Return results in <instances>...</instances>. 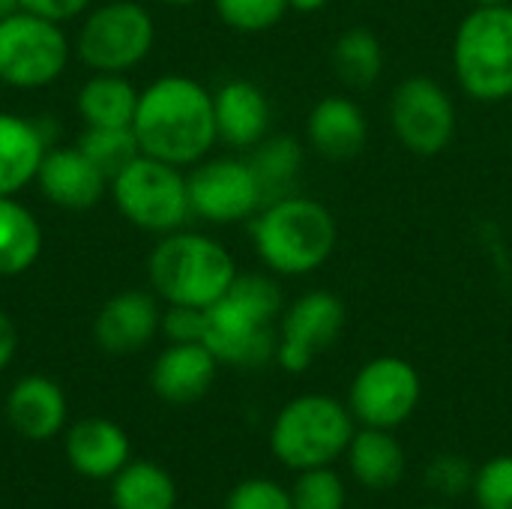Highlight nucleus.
Returning <instances> with one entry per match:
<instances>
[{"label": "nucleus", "mask_w": 512, "mask_h": 509, "mask_svg": "<svg viewBox=\"0 0 512 509\" xmlns=\"http://www.w3.org/2000/svg\"><path fill=\"white\" fill-rule=\"evenodd\" d=\"M6 420L12 432L27 441H51L66 432L69 402L57 381L45 375H24L6 393Z\"/></svg>", "instance_id": "nucleus-18"}, {"label": "nucleus", "mask_w": 512, "mask_h": 509, "mask_svg": "<svg viewBox=\"0 0 512 509\" xmlns=\"http://www.w3.org/2000/svg\"><path fill=\"white\" fill-rule=\"evenodd\" d=\"M12 9H18L15 0H0V15H6V12H12Z\"/></svg>", "instance_id": "nucleus-40"}, {"label": "nucleus", "mask_w": 512, "mask_h": 509, "mask_svg": "<svg viewBox=\"0 0 512 509\" xmlns=\"http://www.w3.org/2000/svg\"><path fill=\"white\" fill-rule=\"evenodd\" d=\"M33 186L45 195L48 204L60 210H90L108 195L111 180L75 144L48 147Z\"/></svg>", "instance_id": "nucleus-15"}, {"label": "nucleus", "mask_w": 512, "mask_h": 509, "mask_svg": "<svg viewBox=\"0 0 512 509\" xmlns=\"http://www.w3.org/2000/svg\"><path fill=\"white\" fill-rule=\"evenodd\" d=\"M471 483H474V468L465 459H459V456H438L426 468V486L435 495L459 498L465 489H471Z\"/></svg>", "instance_id": "nucleus-33"}, {"label": "nucleus", "mask_w": 512, "mask_h": 509, "mask_svg": "<svg viewBox=\"0 0 512 509\" xmlns=\"http://www.w3.org/2000/svg\"><path fill=\"white\" fill-rule=\"evenodd\" d=\"M138 87L117 72H93L75 96L84 126H132L138 111Z\"/></svg>", "instance_id": "nucleus-24"}, {"label": "nucleus", "mask_w": 512, "mask_h": 509, "mask_svg": "<svg viewBox=\"0 0 512 509\" xmlns=\"http://www.w3.org/2000/svg\"><path fill=\"white\" fill-rule=\"evenodd\" d=\"M474 6H504V3H512V0H471Z\"/></svg>", "instance_id": "nucleus-39"}, {"label": "nucleus", "mask_w": 512, "mask_h": 509, "mask_svg": "<svg viewBox=\"0 0 512 509\" xmlns=\"http://www.w3.org/2000/svg\"><path fill=\"white\" fill-rule=\"evenodd\" d=\"M249 231L258 261L276 276H309L321 270L339 240L330 207L300 192L267 201L252 216Z\"/></svg>", "instance_id": "nucleus-3"}, {"label": "nucleus", "mask_w": 512, "mask_h": 509, "mask_svg": "<svg viewBox=\"0 0 512 509\" xmlns=\"http://www.w3.org/2000/svg\"><path fill=\"white\" fill-rule=\"evenodd\" d=\"M45 246V231L36 213L18 195H0V279L27 273Z\"/></svg>", "instance_id": "nucleus-23"}, {"label": "nucleus", "mask_w": 512, "mask_h": 509, "mask_svg": "<svg viewBox=\"0 0 512 509\" xmlns=\"http://www.w3.org/2000/svg\"><path fill=\"white\" fill-rule=\"evenodd\" d=\"M354 432L357 420L345 402L324 393H303L276 414L270 450L291 471L324 468L345 456Z\"/></svg>", "instance_id": "nucleus-5"}, {"label": "nucleus", "mask_w": 512, "mask_h": 509, "mask_svg": "<svg viewBox=\"0 0 512 509\" xmlns=\"http://www.w3.org/2000/svg\"><path fill=\"white\" fill-rule=\"evenodd\" d=\"M351 477L372 492H384L402 483L405 477V450L390 429L360 426L345 450Z\"/></svg>", "instance_id": "nucleus-22"}, {"label": "nucleus", "mask_w": 512, "mask_h": 509, "mask_svg": "<svg viewBox=\"0 0 512 509\" xmlns=\"http://www.w3.org/2000/svg\"><path fill=\"white\" fill-rule=\"evenodd\" d=\"M162 333L168 342H204V309L165 306Z\"/></svg>", "instance_id": "nucleus-34"}, {"label": "nucleus", "mask_w": 512, "mask_h": 509, "mask_svg": "<svg viewBox=\"0 0 512 509\" xmlns=\"http://www.w3.org/2000/svg\"><path fill=\"white\" fill-rule=\"evenodd\" d=\"M159 3H165V6H195L201 0H159Z\"/></svg>", "instance_id": "nucleus-38"}, {"label": "nucleus", "mask_w": 512, "mask_h": 509, "mask_svg": "<svg viewBox=\"0 0 512 509\" xmlns=\"http://www.w3.org/2000/svg\"><path fill=\"white\" fill-rule=\"evenodd\" d=\"M15 3H18V9L33 12V15H42V18L57 21L63 27L69 21L81 18L93 6V0H15Z\"/></svg>", "instance_id": "nucleus-35"}, {"label": "nucleus", "mask_w": 512, "mask_h": 509, "mask_svg": "<svg viewBox=\"0 0 512 509\" xmlns=\"http://www.w3.org/2000/svg\"><path fill=\"white\" fill-rule=\"evenodd\" d=\"M48 147L51 138L39 120L0 111V195H21L33 186Z\"/></svg>", "instance_id": "nucleus-21"}, {"label": "nucleus", "mask_w": 512, "mask_h": 509, "mask_svg": "<svg viewBox=\"0 0 512 509\" xmlns=\"http://www.w3.org/2000/svg\"><path fill=\"white\" fill-rule=\"evenodd\" d=\"M282 309V291L270 276L240 273L234 285L204 309V345L225 366H267L276 360Z\"/></svg>", "instance_id": "nucleus-2"}, {"label": "nucleus", "mask_w": 512, "mask_h": 509, "mask_svg": "<svg viewBox=\"0 0 512 509\" xmlns=\"http://www.w3.org/2000/svg\"><path fill=\"white\" fill-rule=\"evenodd\" d=\"M114 509H177V483L156 462H129L111 480Z\"/></svg>", "instance_id": "nucleus-25"}, {"label": "nucleus", "mask_w": 512, "mask_h": 509, "mask_svg": "<svg viewBox=\"0 0 512 509\" xmlns=\"http://www.w3.org/2000/svg\"><path fill=\"white\" fill-rule=\"evenodd\" d=\"M162 300L153 291L129 288L102 303L93 318V339L105 354L129 357L162 333Z\"/></svg>", "instance_id": "nucleus-14"}, {"label": "nucleus", "mask_w": 512, "mask_h": 509, "mask_svg": "<svg viewBox=\"0 0 512 509\" xmlns=\"http://www.w3.org/2000/svg\"><path fill=\"white\" fill-rule=\"evenodd\" d=\"M240 276L234 255L201 231L162 234L147 258L150 291L165 306L210 309Z\"/></svg>", "instance_id": "nucleus-4"}, {"label": "nucleus", "mask_w": 512, "mask_h": 509, "mask_svg": "<svg viewBox=\"0 0 512 509\" xmlns=\"http://www.w3.org/2000/svg\"><path fill=\"white\" fill-rule=\"evenodd\" d=\"M510 156H512V141H510Z\"/></svg>", "instance_id": "nucleus-42"}, {"label": "nucleus", "mask_w": 512, "mask_h": 509, "mask_svg": "<svg viewBox=\"0 0 512 509\" xmlns=\"http://www.w3.org/2000/svg\"><path fill=\"white\" fill-rule=\"evenodd\" d=\"M219 366L204 342H168L153 360L150 387L168 405H192L210 393Z\"/></svg>", "instance_id": "nucleus-16"}, {"label": "nucleus", "mask_w": 512, "mask_h": 509, "mask_svg": "<svg viewBox=\"0 0 512 509\" xmlns=\"http://www.w3.org/2000/svg\"><path fill=\"white\" fill-rule=\"evenodd\" d=\"M219 21L237 33H264L288 12L285 0H213Z\"/></svg>", "instance_id": "nucleus-30"}, {"label": "nucleus", "mask_w": 512, "mask_h": 509, "mask_svg": "<svg viewBox=\"0 0 512 509\" xmlns=\"http://www.w3.org/2000/svg\"><path fill=\"white\" fill-rule=\"evenodd\" d=\"M291 501L294 509H345L348 507L345 480L330 465L300 471L291 486Z\"/></svg>", "instance_id": "nucleus-29"}, {"label": "nucleus", "mask_w": 512, "mask_h": 509, "mask_svg": "<svg viewBox=\"0 0 512 509\" xmlns=\"http://www.w3.org/2000/svg\"><path fill=\"white\" fill-rule=\"evenodd\" d=\"M132 129L141 153L177 168H192L207 159L219 141L213 93L189 75H159L141 87Z\"/></svg>", "instance_id": "nucleus-1"}, {"label": "nucleus", "mask_w": 512, "mask_h": 509, "mask_svg": "<svg viewBox=\"0 0 512 509\" xmlns=\"http://www.w3.org/2000/svg\"><path fill=\"white\" fill-rule=\"evenodd\" d=\"M423 399L420 372L402 357H375L363 363L348 390V411L360 426L396 432L414 417Z\"/></svg>", "instance_id": "nucleus-11"}, {"label": "nucleus", "mask_w": 512, "mask_h": 509, "mask_svg": "<svg viewBox=\"0 0 512 509\" xmlns=\"http://www.w3.org/2000/svg\"><path fill=\"white\" fill-rule=\"evenodd\" d=\"M306 141L318 156L330 162H345L366 147L369 120L354 99L333 93L312 105L306 117Z\"/></svg>", "instance_id": "nucleus-20"}, {"label": "nucleus", "mask_w": 512, "mask_h": 509, "mask_svg": "<svg viewBox=\"0 0 512 509\" xmlns=\"http://www.w3.org/2000/svg\"><path fill=\"white\" fill-rule=\"evenodd\" d=\"M342 330H345L342 300L330 291H306L282 309L276 363L285 372L300 375L315 363L318 354L336 345Z\"/></svg>", "instance_id": "nucleus-13"}, {"label": "nucleus", "mask_w": 512, "mask_h": 509, "mask_svg": "<svg viewBox=\"0 0 512 509\" xmlns=\"http://www.w3.org/2000/svg\"><path fill=\"white\" fill-rule=\"evenodd\" d=\"M225 509H294V501H291V489L264 477H252L228 492Z\"/></svg>", "instance_id": "nucleus-32"}, {"label": "nucleus", "mask_w": 512, "mask_h": 509, "mask_svg": "<svg viewBox=\"0 0 512 509\" xmlns=\"http://www.w3.org/2000/svg\"><path fill=\"white\" fill-rule=\"evenodd\" d=\"M333 72L351 90L372 87L384 72V48L366 27L345 30L333 45Z\"/></svg>", "instance_id": "nucleus-27"}, {"label": "nucleus", "mask_w": 512, "mask_h": 509, "mask_svg": "<svg viewBox=\"0 0 512 509\" xmlns=\"http://www.w3.org/2000/svg\"><path fill=\"white\" fill-rule=\"evenodd\" d=\"M72 54L63 24L24 9L0 15V84L15 90L51 87L66 75Z\"/></svg>", "instance_id": "nucleus-9"}, {"label": "nucleus", "mask_w": 512, "mask_h": 509, "mask_svg": "<svg viewBox=\"0 0 512 509\" xmlns=\"http://www.w3.org/2000/svg\"><path fill=\"white\" fill-rule=\"evenodd\" d=\"M156 42V21L138 0H105L81 15L72 39L75 57L90 72H117L141 66Z\"/></svg>", "instance_id": "nucleus-8"}, {"label": "nucleus", "mask_w": 512, "mask_h": 509, "mask_svg": "<svg viewBox=\"0 0 512 509\" xmlns=\"http://www.w3.org/2000/svg\"><path fill=\"white\" fill-rule=\"evenodd\" d=\"M288 3V9H294V12H303V15H309V12H321L330 0H285Z\"/></svg>", "instance_id": "nucleus-37"}, {"label": "nucleus", "mask_w": 512, "mask_h": 509, "mask_svg": "<svg viewBox=\"0 0 512 509\" xmlns=\"http://www.w3.org/2000/svg\"><path fill=\"white\" fill-rule=\"evenodd\" d=\"M18 351V327L12 324V318L0 309V375L9 369V363L15 360Z\"/></svg>", "instance_id": "nucleus-36"}, {"label": "nucleus", "mask_w": 512, "mask_h": 509, "mask_svg": "<svg viewBox=\"0 0 512 509\" xmlns=\"http://www.w3.org/2000/svg\"><path fill=\"white\" fill-rule=\"evenodd\" d=\"M66 462L84 480H114L132 459L129 435L108 417H84L66 429Z\"/></svg>", "instance_id": "nucleus-17"}, {"label": "nucleus", "mask_w": 512, "mask_h": 509, "mask_svg": "<svg viewBox=\"0 0 512 509\" xmlns=\"http://www.w3.org/2000/svg\"><path fill=\"white\" fill-rule=\"evenodd\" d=\"M510 6H512V3H510Z\"/></svg>", "instance_id": "nucleus-43"}, {"label": "nucleus", "mask_w": 512, "mask_h": 509, "mask_svg": "<svg viewBox=\"0 0 512 509\" xmlns=\"http://www.w3.org/2000/svg\"><path fill=\"white\" fill-rule=\"evenodd\" d=\"M192 216L210 225H234L252 219L264 207V189L249 159L207 156L186 168Z\"/></svg>", "instance_id": "nucleus-12"}, {"label": "nucleus", "mask_w": 512, "mask_h": 509, "mask_svg": "<svg viewBox=\"0 0 512 509\" xmlns=\"http://www.w3.org/2000/svg\"><path fill=\"white\" fill-rule=\"evenodd\" d=\"M420 509H447V507H420Z\"/></svg>", "instance_id": "nucleus-41"}, {"label": "nucleus", "mask_w": 512, "mask_h": 509, "mask_svg": "<svg viewBox=\"0 0 512 509\" xmlns=\"http://www.w3.org/2000/svg\"><path fill=\"white\" fill-rule=\"evenodd\" d=\"M108 195L117 213L132 228L156 234V237L186 228L192 216L186 168H177L147 153L132 159L111 180Z\"/></svg>", "instance_id": "nucleus-7"}, {"label": "nucleus", "mask_w": 512, "mask_h": 509, "mask_svg": "<svg viewBox=\"0 0 512 509\" xmlns=\"http://www.w3.org/2000/svg\"><path fill=\"white\" fill-rule=\"evenodd\" d=\"M249 165L264 189V204L297 192V177L303 168V147L291 135H267L249 150Z\"/></svg>", "instance_id": "nucleus-26"}, {"label": "nucleus", "mask_w": 512, "mask_h": 509, "mask_svg": "<svg viewBox=\"0 0 512 509\" xmlns=\"http://www.w3.org/2000/svg\"><path fill=\"white\" fill-rule=\"evenodd\" d=\"M216 135L234 150H252L270 135L273 108L267 93L246 78H231L213 93Z\"/></svg>", "instance_id": "nucleus-19"}, {"label": "nucleus", "mask_w": 512, "mask_h": 509, "mask_svg": "<svg viewBox=\"0 0 512 509\" xmlns=\"http://www.w3.org/2000/svg\"><path fill=\"white\" fill-rule=\"evenodd\" d=\"M471 495L477 509H512V456H495L474 471Z\"/></svg>", "instance_id": "nucleus-31"}, {"label": "nucleus", "mask_w": 512, "mask_h": 509, "mask_svg": "<svg viewBox=\"0 0 512 509\" xmlns=\"http://www.w3.org/2000/svg\"><path fill=\"white\" fill-rule=\"evenodd\" d=\"M75 144L108 180H114L132 159L141 156L132 126H84Z\"/></svg>", "instance_id": "nucleus-28"}, {"label": "nucleus", "mask_w": 512, "mask_h": 509, "mask_svg": "<svg viewBox=\"0 0 512 509\" xmlns=\"http://www.w3.org/2000/svg\"><path fill=\"white\" fill-rule=\"evenodd\" d=\"M390 126L414 156H438L456 135V102L432 75H408L390 96Z\"/></svg>", "instance_id": "nucleus-10"}, {"label": "nucleus", "mask_w": 512, "mask_h": 509, "mask_svg": "<svg viewBox=\"0 0 512 509\" xmlns=\"http://www.w3.org/2000/svg\"><path fill=\"white\" fill-rule=\"evenodd\" d=\"M453 75L477 102L512 99V6H474L453 36Z\"/></svg>", "instance_id": "nucleus-6"}]
</instances>
